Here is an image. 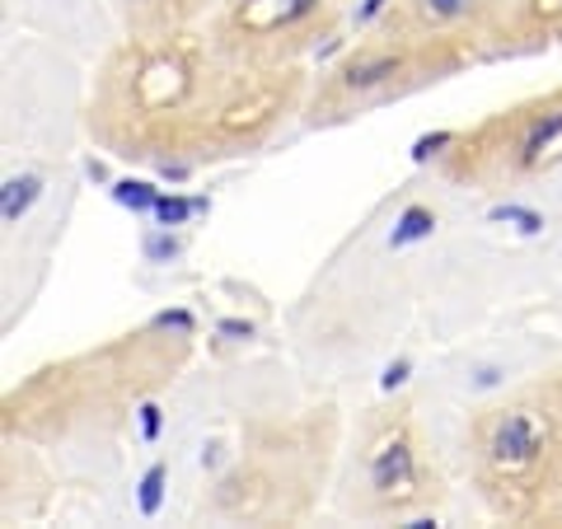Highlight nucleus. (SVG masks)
Masks as SVG:
<instances>
[{"label":"nucleus","instance_id":"obj_21","mask_svg":"<svg viewBox=\"0 0 562 529\" xmlns=\"http://www.w3.org/2000/svg\"><path fill=\"white\" fill-rule=\"evenodd\" d=\"M160 173H165V179H169V183H183V179H188V173H192V169H188V165H169V160H165V165H160Z\"/></svg>","mask_w":562,"mask_h":529},{"label":"nucleus","instance_id":"obj_23","mask_svg":"<svg viewBox=\"0 0 562 529\" xmlns=\"http://www.w3.org/2000/svg\"><path fill=\"white\" fill-rule=\"evenodd\" d=\"M127 5H169V0H127Z\"/></svg>","mask_w":562,"mask_h":529},{"label":"nucleus","instance_id":"obj_17","mask_svg":"<svg viewBox=\"0 0 562 529\" xmlns=\"http://www.w3.org/2000/svg\"><path fill=\"white\" fill-rule=\"evenodd\" d=\"M408 375H413V361H408V357H394L390 365H384V375H380V390L394 394V390H403V384H408Z\"/></svg>","mask_w":562,"mask_h":529},{"label":"nucleus","instance_id":"obj_6","mask_svg":"<svg viewBox=\"0 0 562 529\" xmlns=\"http://www.w3.org/2000/svg\"><path fill=\"white\" fill-rule=\"evenodd\" d=\"M562 160V109L535 117V127L520 140V169H543Z\"/></svg>","mask_w":562,"mask_h":529},{"label":"nucleus","instance_id":"obj_16","mask_svg":"<svg viewBox=\"0 0 562 529\" xmlns=\"http://www.w3.org/2000/svg\"><path fill=\"white\" fill-rule=\"evenodd\" d=\"M136 417H140V440H150V446H155L160 431H165V408H160V403H140Z\"/></svg>","mask_w":562,"mask_h":529},{"label":"nucleus","instance_id":"obj_18","mask_svg":"<svg viewBox=\"0 0 562 529\" xmlns=\"http://www.w3.org/2000/svg\"><path fill=\"white\" fill-rule=\"evenodd\" d=\"M155 328H173V333H192L198 328V319H192L188 309H160L155 314Z\"/></svg>","mask_w":562,"mask_h":529},{"label":"nucleus","instance_id":"obj_3","mask_svg":"<svg viewBox=\"0 0 562 529\" xmlns=\"http://www.w3.org/2000/svg\"><path fill=\"white\" fill-rule=\"evenodd\" d=\"M324 10V0H239L231 10V24L249 38H277V33L301 29Z\"/></svg>","mask_w":562,"mask_h":529},{"label":"nucleus","instance_id":"obj_15","mask_svg":"<svg viewBox=\"0 0 562 529\" xmlns=\"http://www.w3.org/2000/svg\"><path fill=\"white\" fill-rule=\"evenodd\" d=\"M140 249H146L150 262H169V258H179V254H183V244H179V235L160 230V235H150L146 244H140Z\"/></svg>","mask_w":562,"mask_h":529},{"label":"nucleus","instance_id":"obj_11","mask_svg":"<svg viewBox=\"0 0 562 529\" xmlns=\"http://www.w3.org/2000/svg\"><path fill=\"white\" fill-rule=\"evenodd\" d=\"M113 202L127 206L132 216H150L155 202H160V188L146 183V179H117L113 183Z\"/></svg>","mask_w":562,"mask_h":529},{"label":"nucleus","instance_id":"obj_9","mask_svg":"<svg viewBox=\"0 0 562 529\" xmlns=\"http://www.w3.org/2000/svg\"><path fill=\"white\" fill-rule=\"evenodd\" d=\"M165 492H169V464L155 460L146 473H140V483H136V510L146 520H155L165 510Z\"/></svg>","mask_w":562,"mask_h":529},{"label":"nucleus","instance_id":"obj_10","mask_svg":"<svg viewBox=\"0 0 562 529\" xmlns=\"http://www.w3.org/2000/svg\"><path fill=\"white\" fill-rule=\"evenodd\" d=\"M202 211H211L206 198H179V192H160V202H155L150 216L165 225V230H173V225H188L192 216H202Z\"/></svg>","mask_w":562,"mask_h":529},{"label":"nucleus","instance_id":"obj_4","mask_svg":"<svg viewBox=\"0 0 562 529\" xmlns=\"http://www.w3.org/2000/svg\"><path fill=\"white\" fill-rule=\"evenodd\" d=\"M403 70V57L394 47H380V52H357L351 61H342L338 70V90L347 94H361V90H375V85H384L390 76H398Z\"/></svg>","mask_w":562,"mask_h":529},{"label":"nucleus","instance_id":"obj_19","mask_svg":"<svg viewBox=\"0 0 562 529\" xmlns=\"http://www.w3.org/2000/svg\"><path fill=\"white\" fill-rule=\"evenodd\" d=\"M390 5H394V0H361V10L351 14V24H357V29H371Z\"/></svg>","mask_w":562,"mask_h":529},{"label":"nucleus","instance_id":"obj_14","mask_svg":"<svg viewBox=\"0 0 562 529\" xmlns=\"http://www.w3.org/2000/svg\"><path fill=\"white\" fill-rule=\"evenodd\" d=\"M446 146H454V132H446V127H441V132H427V136H417L408 155H413V165H427L431 155H441Z\"/></svg>","mask_w":562,"mask_h":529},{"label":"nucleus","instance_id":"obj_20","mask_svg":"<svg viewBox=\"0 0 562 529\" xmlns=\"http://www.w3.org/2000/svg\"><path fill=\"white\" fill-rule=\"evenodd\" d=\"M216 333L221 338H231V342H244V338H254V324L249 319H221Z\"/></svg>","mask_w":562,"mask_h":529},{"label":"nucleus","instance_id":"obj_7","mask_svg":"<svg viewBox=\"0 0 562 529\" xmlns=\"http://www.w3.org/2000/svg\"><path fill=\"white\" fill-rule=\"evenodd\" d=\"M431 235H436V211L422 206V202H413V206H403L398 216H394L390 249H394V254H398V249H413V244H427Z\"/></svg>","mask_w":562,"mask_h":529},{"label":"nucleus","instance_id":"obj_12","mask_svg":"<svg viewBox=\"0 0 562 529\" xmlns=\"http://www.w3.org/2000/svg\"><path fill=\"white\" fill-rule=\"evenodd\" d=\"M492 221L497 225H516L520 235H539L543 230V216L535 206H520V202H502V206H492Z\"/></svg>","mask_w":562,"mask_h":529},{"label":"nucleus","instance_id":"obj_5","mask_svg":"<svg viewBox=\"0 0 562 529\" xmlns=\"http://www.w3.org/2000/svg\"><path fill=\"white\" fill-rule=\"evenodd\" d=\"M483 10L487 0H403V20L413 29H454Z\"/></svg>","mask_w":562,"mask_h":529},{"label":"nucleus","instance_id":"obj_13","mask_svg":"<svg viewBox=\"0 0 562 529\" xmlns=\"http://www.w3.org/2000/svg\"><path fill=\"white\" fill-rule=\"evenodd\" d=\"M520 20L530 29H558L562 24V0H520Z\"/></svg>","mask_w":562,"mask_h":529},{"label":"nucleus","instance_id":"obj_1","mask_svg":"<svg viewBox=\"0 0 562 529\" xmlns=\"http://www.w3.org/2000/svg\"><path fill=\"white\" fill-rule=\"evenodd\" d=\"M543 446H549V417L539 408H506L483 431V460L497 473H525L539 464Z\"/></svg>","mask_w":562,"mask_h":529},{"label":"nucleus","instance_id":"obj_22","mask_svg":"<svg viewBox=\"0 0 562 529\" xmlns=\"http://www.w3.org/2000/svg\"><path fill=\"white\" fill-rule=\"evenodd\" d=\"M408 529H436V520L431 516H417V520H408Z\"/></svg>","mask_w":562,"mask_h":529},{"label":"nucleus","instance_id":"obj_2","mask_svg":"<svg viewBox=\"0 0 562 529\" xmlns=\"http://www.w3.org/2000/svg\"><path fill=\"white\" fill-rule=\"evenodd\" d=\"M366 469H371V487H375L380 502L408 506L417 497V450H413L408 427H384L371 440Z\"/></svg>","mask_w":562,"mask_h":529},{"label":"nucleus","instance_id":"obj_8","mask_svg":"<svg viewBox=\"0 0 562 529\" xmlns=\"http://www.w3.org/2000/svg\"><path fill=\"white\" fill-rule=\"evenodd\" d=\"M43 198V179L38 173H20V179H5L0 188V221L5 225H20L29 216V206Z\"/></svg>","mask_w":562,"mask_h":529}]
</instances>
